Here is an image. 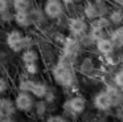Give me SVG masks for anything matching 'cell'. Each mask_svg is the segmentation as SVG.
Masks as SVG:
<instances>
[{
    "label": "cell",
    "mask_w": 123,
    "mask_h": 122,
    "mask_svg": "<svg viewBox=\"0 0 123 122\" xmlns=\"http://www.w3.org/2000/svg\"><path fill=\"white\" fill-rule=\"evenodd\" d=\"M50 76L58 86L65 90H75L77 88V74L74 70V64L68 58L58 56V60L50 68Z\"/></svg>",
    "instance_id": "6da1fadb"
},
{
    "label": "cell",
    "mask_w": 123,
    "mask_h": 122,
    "mask_svg": "<svg viewBox=\"0 0 123 122\" xmlns=\"http://www.w3.org/2000/svg\"><path fill=\"white\" fill-rule=\"evenodd\" d=\"M6 44L12 52L15 53H23L27 49H32L36 44L35 39L32 36L24 34L20 29H11L6 34Z\"/></svg>",
    "instance_id": "7a4b0ae2"
},
{
    "label": "cell",
    "mask_w": 123,
    "mask_h": 122,
    "mask_svg": "<svg viewBox=\"0 0 123 122\" xmlns=\"http://www.w3.org/2000/svg\"><path fill=\"white\" fill-rule=\"evenodd\" d=\"M61 108H62V113H64V115L66 118L74 119L78 115H81V114H83L86 111L87 100L83 95L75 94V95L69 97L68 100H65Z\"/></svg>",
    "instance_id": "3957f363"
},
{
    "label": "cell",
    "mask_w": 123,
    "mask_h": 122,
    "mask_svg": "<svg viewBox=\"0 0 123 122\" xmlns=\"http://www.w3.org/2000/svg\"><path fill=\"white\" fill-rule=\"evenodd\" d=\"M82 50H83V47L81 44V40L75 39V37L70 36V34H68L65 37L64 42L61 44V56H64L65 58L72 61L73 64L77 62Z\"/></svg>",
    "instance_id": "277c9868"
},
{
    "label": "cell",
    "mask_w": 123,
    "mask_h": 122,
    "mask_svg": "<svg viewBox=\"0 0 123 122\" xmlns=\"http://www.w3.org/2000/svg\"><path fill=\"white\" fill-rule=\"evenodd\" d=\"M66 28L69 31V34L75 39H82L83 36L89 33L90 29V24L87 23L85 17H80V16H74V17L68 19Z\"/></svg>",
    "instance_id": "5b68a950"
},
{
    "label": "cell",
    "mask_w": 123,
    "mask_h": 122,
    "mask_svg": "<svg viewBox=\"0 0 123 122\" xmlns=\"http://www.w3.org/2000/svg\"><path fill=\"white\" fill-rule=\"evenodd\" d=\"M36 98L33 97V94L27 92H17V94L15 95V105H16L17 111L23 114H31L33 113L36 103Z\"/></svg>",
    "instance_id": "8992f818"
},
{
    "label": "cell",
    "mask_w": 123,
    "mask_h": 122,
    "mask_svg": "<svg viewBox=\"0 0 123 122\" xmlns=\"http://www.w3.org/2000/svg\"><path fill=\"white\" fill-rule=\"evenodd\" d=\"M93 106L95 108V110L102 111V113H106V111H110L114 106V101L110 97V94L106 92V90H99L95 94L93 95Z\"/></svg>",
    "instance_id": "52a82bcc"
},
{
    "label": "cell",
    "mask_w": 123,
    "mask_h": 122,
    "mask_svg": "<svg viewBox=\"0 0 123 122\" xmlns=\"http://www.w3.org/2000/svg\"><path fill=\"white\" fill-rule=\"evenodd\" d=\"M43 9L49 20H60L65 13V4L61 0H45Z\"/></svg>",
    "instance_id": "ba28073f"
},
{
    "label": "cell",
    "mask_w": 123,
    "mask_h": 122,
    "mask_svg": "<svg viewBox=\"0 0 123 122\" xmlns=\"http://www.w3.org/2000/svg\"><path fill=\"white\" fill-rule=\"evenodd\" d=\"M17 113L15 98H11L8 95L0 97V115L3 118H13Z\"/></svg>",
    "instance_id": "9c48e42d"
},
{
    "label": "cell",
    "mask_w": 123,
    "mask_h": 122,
    "mask_svg": "<svg viewBox=\"0 0 123 122\" xmlns=\"http://www.w3.org/2000/svg\"><path fill=\"white\" fill-rule=\"evenodd\" d=\"M95 49L99 54H102L103 57H107V56H111L115 53L117 48H115L114 42L111 41L109 36L105 37V39H101L99 41L95 42Z\"/></svg>",
    "instance_id": "30bf717a"
},
{
    "label": "cell",
    "mask_w": 123,
    "mask_h": 122,
    "mask_svg": "<svg viewBox=\"0 0 123 122\" xmlns=\"http://www.w3.org/2000/svg\"><path fill=\"white\" fill-rule=\"evenodd\" d=\"M33 114L37 119L45 121L49 115L52 114L50 111V105L46 102L45 100H37L35 103V109H33Z\"/></svg>",
    "instance_id": "8fae6325"
},
{
    "label": "cell",
    "mask_w": 123,
    "mask_h": 122,
    "mask_svg": "<svg viewBox=\"0 0 123 122\" xmlns=\"http://www.w3.org/2000/svg\"><path fill=\"white\" fill-rule=\"evenodd\" d=\"M82 13H83V17L87 21H90V23L94 20H97L98 17H101V13H99V9H98V7H97L95 1H90V0H87V1L83 4Z\"/></svg>",
    "instance_id": "7c38bea8"
},
{
    "label": "cell",
    "mask_w": 123,
    "mask_h": 122,
    "mask_svg": "<svg viewBox=\"0 0 123 122\" xmlns=\"http://www.w3.org/2000/svg\"><path fill=\"white\" fill-rule=\"evenodd\" d=\"M15 24L19 28H29L33 25L32 17H31L29 12H15Z\"/></svg>",
    "instance_id": "4fadbf2b"
},
{
    "label": "cell",
    "mask_w": 123,
    "mask_h": 122,
    "mask_svg": "<svg viewBox=\"0 0 123 122\" xmlns=\"http://www.w3.org/2000/svg\"><path fill=\"white\" fill-rule=\"evenodd\" d=\"M49 90V85H46L45 82L43 81H35V85L32 88V92L31 94H33V97L36 100H44Z\"/></svg>",
    "instance_id": "5bb4252c"
},
{
    "label": "cell",
    "mask_w": 123,
    "mask_h": 122,
    "mask_svg": "<svg viewBox=\"0 0 123 122\" xmlns=\"http://www.w3.org/2000/svg\"><path fill=\"white\" fill-rule=\"evenodd\" d=\"M109 37L114 42L117 49H123V25L117 27L109 32Z\"/></svg>",
    "instance_id": "9a60e30c"
},
{
    "label": "cell",
    "mask_w": 123,
    "mask_h": 122,
    "mask_svg": "<svg viewBox=\"0 0 123 122\" xmlns=\"http://www.w3.org/2000/svg\"><path fill=\"white\" fill-rule=\"evenodd\" d=\"M11 5L15 12H31L33 9L32 0H11Z\"/></svg>",
    "instance_id": "2e32d148"
},
{
    "label": "cell",
    "mask_w": 123,
    "mask_h": 122,
    "mask_svg": "<svg viewBox=\"0 0 123 122\" xmlns=\"http://www.w3.org/2000/svg\"><path fill=\"white\" fill-rule=\"evenodd\" d=\"M38 60H40V53H38V50H36L35 48L27 49L21 53V61H23L24 65H28V64H37Z\"/></svg>",
    "instance_id": "e0dca14e"
},
{
    "label": "cell",
    "mask_w": 123,
    "mask_h": 122,
    "mask_svg": "<svg viewBox=\"0 0 123 122\" xmlns=\"http://www.w3.org/2000/svg\"><path fill=\"white\" fill-rule=\"evenodd\" d=\"M29 13H31V17H32L33 25H36V27L44 25V24L46 23V20H48V17H46L44 9H40V8H35V7H33V9Z\"/></svg>",
    "instance_id": "ac0fdd59"
},
{
    "label": "cell",
    "mask_w": 123,
    "mask_h": 122,
    "mask_svg": "<svg viewBox=\"0 0 123 122\" xmlns=\"http://www.w3.org/2000/svg\"><path fill=\"white\" fill-rule=\"evenodd\" d=\"M35 81L36 80L31 78V76H21L20 80H19V84H17V89H19V92L31 93L32 92L33 85H35Z\"/></svg>",
    "instance_id": "d6986e66"
},
{
    "label": "cell",
    "mask_w": 123,
    "mask_h": 122,
    "mask_svg": "<svg viewBox=\"0 0 123 122\" xmlns=\"http://www.w3.org/2000/svg\"><path fill=\"white\" fill-rule=\"evenodd\" d=\"M109 19L111 21L112 25L115 27H120L123 24V9L117 8V9H112L111 12H109Z\"/></svg>",
    "instance_id": "ffe728a7"
},
{
    "label": "cell",
    "mask_w": 123,
    "mask_h": 122,
    "mask_svg": "<svg viewBox=\"0 0 123 122\" xmlns=\"http://www.w3.org/2000/svg\"><path fill=\"white\" fill-rule=\"evenodd\" d=\"M94 70H95V68H94V64H93V58L86 57L81 61V64H80V72L81 73L86 74V76H90Z\"/></svg>",
    "instance_id": "44dd1931"
},
{
    "label": "cell",
    "mask_w": 123,
    "mask_h": 122,
    "mask_svg": "<svg viewBox=\"0 0 123 122\" xmlns=\"http://www.w3.org/2000/svg\"><path fill=\"white\" fill-rule=\"evenodd\" d=\"M89 36L91 37V39L94 40V41H99L101 39H105V37H107L109 34L106 33V31L102 28H98V27H93L90 25V29H89Z\"/></svg>",
    "instance_id": "7402d4cb"
},
{
    "label": "cell",
    "mask_w": 123,
    "mask_h": 122,
    "mask_svg": "<svg viewBox=\"0 0 123 122\" xmlns=\"http://www.w3.org/2000/svg\"><path fill=\"white\" fill-rule=\"evenodd\" d=\"M90 25L98 27V28H102V29H105V31H107V29H109L112 24H111V21H110L109 16H101V17H98L97 20L91 21Z\"/></svg>",
    "instance_id": "603a6c76"
},
{
    "label": "cell",
    "mask_w": 123,
    "mask_h": 122,
    "mask_svg": "<svg viewBox=\"0 0 123 122\" xmlns=\"http://www.w3.org/2000/svg\"><path fill=\"white\" fill-rule=\"evenodd\" d=\"M112 84L123 92V68L118 69L112 76Z\"/></svg>",
    "instance_id": "cb8c5ba5"
},
{
    "label": "cell",
    "mask_w": 123,
    "mask_h": 122,
    "mask_svg": "<svg viewBox=\"0 0 123 122\" xmlns=\"http://www.w3.org/2000/svg\"><path fill=\"white\" fill-rule=\"evenodd\" d=\"M44 100H45L49 105H56V102H57V93H56V89H54L53 86H49V90H48V93H46V95H45Z\"/></svg>",
    "instance_id": "d4e9b609"
},
{
    "label": "cell",
    "mask_w": 123,
    "mask_h": 122,
    "mask_svg": "<svg viewBox=\"0 0 123 122\" xmlns=\"http://www.w3.org/2000/svg\"><path fill=\"white\" fill-rule=\"evenodd\" d=\"M24 70L28 76H36L40 72V65H38V62L37 64H28V65H24Z\"/></svg>",
    "instance_id": "484cf974"
},
{
    "label": "cell",
    "mask_w": 123,
    "mask_h": 122,
    "mask_svg": "<svg viewBox=\"0 0 123 122\" xmlns=\"http://www.w3.org/2000/svg\"><path fill=\"white\" fill-rule=\"evenodd\" d=\"M46 122H72V119L66 118L64 114H50V115L46 118Z\"/></svg>",
    "instance_id": "4316f807"
},
{
    "label": "cell",
    "mask_w": 123,
    "mask_h": 122,
    "mask_svg": "<svg viewBox=\"0 0 123 122\" xmlns=\"http://www.w3.org/2000/svg\"><path fill=\"white\" fill-rule=\"evenodd\" d=\"M9 90V81L4 76H0V97L6 95V93Z\"/></svg>",
    "instance_id": "83f0119b"
},
{
    "label": "cell",
    "mask_w": 123,
    "mask_h": 122,
    "mask_svg": "<svg viewBox=\"0 0 123 122\" xmlns=\"http://www.w3.org/2000/svg\"><path fill=\"white\" fill-rule=\"evenodd\" d=\"M80 40H81V44H82L83 48H89V47H93V45L95 47V41L89 36V33L86 34V36H83L82 39H80Z\"/></svg>",
    "instance_id": "f1b7e54d"
},
{
    "label": "cell",
    "mask_w": 123,
    "mask_h": 122,
    "mask_svg": "<svg viewBox=\"0 0 123 122\" xmlns=\"http://www.w3.org/2000/svg\"><path fill=\"white\" fill-rule=\"evenodd\" d=\"M8 9H12L11 0H0V13H4Z\"/></svg>",
    "instance_id": "f546056e"
},
{
    "label": "cell",
    "mask_w": 123,
    "mask_h": 122,
    "mask_svg": "<svg viewBox=\"0 0 123 122\" xmlns=\"http://www.w3.org/2000/svg\"><path fill=\"white\" fill-rule=\"evenodd\" d=\"M62 3H64L65 5H73V4H75L77 1H80V0H61Z\"/></svg>",
    "instance_id": "4dcf8cb0"
},
{
    "label": "cell",
    "mask_w": 123,
    "mask_h": 122,
    "mask_svg": "<svg viewBox=\"0 0 123 122\" xmlns=\"http://www.w3.org/2000/svg\"><path fill=\"white\" fill-rule=\"evenodd\" d=\"M117 57H118V61H119L120 64H123V50H120V53L117 56Z\"/></svg>",
    "instance_id": "1f68e13d"
},
{
    "label": "cell",
    "mask_w": 123,
    "mask_h": 122,
    "mask_svg": "<svg viewBox=\"0 0 123 122\" xmlns=\"http://www.w3.org/2000/svg\"><path fill=\"white\" fill-rule=\"evenodd\" d=\"M3 122H17V121H16V119H13V118H4Z\"/></svg>",
    "instance_id": "d6a6232c"
},
{
    "label": "cell",
    "mask_w": 123,
    "mask_h": 122,
    "mask_svg": "<svg viewBox=\"0 0 123 122\" xmlns=\"http://www.w3.org/2000/svg\"><path fill=\"white\" fill-rule=\"evenodd\" d=\"M3 119H4V118H3L1 115H0V122H3Z\"/></svg>",
    "instance_id": "836d02e7"
},
{
    "label": "cell",
    "mask_w": 123,
    "mask_h": 122,
    "mask_svg": "<svg viewBox=\"0 0 123 122\" xmlns=\"http://www.w3.org/2000/svg\"><path fill=\"white\" fill-rule=\"evenodd\" d=\"M41 122H46V119H45V121H41Z\"/></svg>",
    "instance_id": "e575fe53"
},
{
    "label": "cell",
    "mask_w": 123,
    "mask_h": 122,
    "mask_svg": "<svg viewBox=\"0 0 123 122\" xmlns=\"http://www.w3.org/2000/svg\"><path fill=\"white\" fill-rule=\"evenodd\" d=\"M0 17H1V13H0Z\"/></svg>",
    "instance_id": "d590c367"
},
{
    "label": "cell",
    "mask_w": 123,
    "mask_h": 122,
    "mask_svg": "<svg viewBox=\"0 0 123 122\" xmlns=\"http://www.w3.org/2000/svg\"><path fill=\"white\" fill-rule=\"evenodd\" d=\"M20 122H24V121H20Z\"/></svg>",
    "instance_id": "8d00e7d4"
},
{
    "label": "cell",
    "mask_w": 123,
    "mask_h": 122,
    "mask_svg": "<svg viewBox=\"0 0 123 122\" xmlns=\"http://www.w3.org/2000/svg\"><path fill=\"white\" fill-rule=\"evenodd\" d=\"M80 1H81V0H80Z\"/></svg>",
    "instance_id": "74e56055"
}]
</instances>
